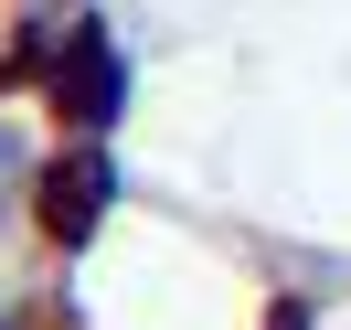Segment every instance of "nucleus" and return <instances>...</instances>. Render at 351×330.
<instances>
[{
  "mask_svg": "<svg viewBox=\"0 0 351 330\" xmlns=\"http://www.w3.org/2000/svg\"><path fill=\"white\" fill-rule=\"evenodd\" d=\"M107 107H117V54L96 43V32H75V54H64V117L75 128H107Z\"/></svg>",
  "mask_w": 351,
  "mask_h": 330,
  "instance_id": "obj_1",
  "label": "nucleus"
},
{
  "mask_svg": "<svg viewBox=\"0 0 351 330\" xmlns=\"http://www.w3.org/2000/svg\"><path fill=\"white\" fill-rule=\"evenodd\" d=\"M96 213H107V171H96V160H64V171H53V224L86 235Z\"/></svg>",
  "mask_w": 351,
  "mask_h": 330,
  "instance_id": "obj_2",
  "label": "nucleus"
},
{
  "mask_svg": "<svg viewBox=\"0 0 351 330\" xmlns=\"http://www.w3.org/2000/svg\"><path fill=\"white\" fill-rule=\"evenodd\" d=\"M277 330H308V320H298V309H277Z\"/></svg>",
  "mask_w": 351,
  "mask_h": 330,
  "instance_id": "obj_3",
  "label": "nucleus"
}]
</instances>
